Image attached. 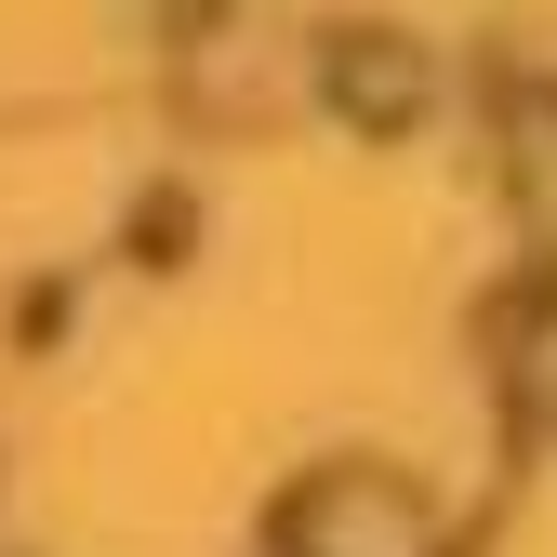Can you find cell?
<instances>
[{
    "label": "cell",
    "mask_w": 557,
    "mask_h": 557,
    "mask_svg": "<svg viewBox=\"0 0 557 557\" xmlns=\"http://www.w3.org/2000/svg\"><path fill=\"white\" fill-rule=\"evenodd\" d=\"M332 94H345V120H411V107H425V66H411L398 40H345L332 53Z\"/></svg>",
    "instance_id": "7a4b0ae2"
},
{
    "label": "cell",
    "mask_w": 557,
    "mask_h": 557,
    "mask_svg": "<svg viewBox=\"0 0 557 557\" xmlns=\"http://www.w3.org/2000/svg\"><path fill=\"white\" fill-rule=\"evenodd\" d=\"M293 557H438V518L425 492H398L372 465H332L293 492Z\"/></svg>",
    "instance_id": "6da1fadb"
}]
</instances>
